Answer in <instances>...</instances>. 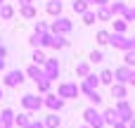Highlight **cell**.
<instances>
[{"instance_id":"1","label":"cell","mask_w":135,"mask_h":128,"mask_svg":"<svg viewBox=\"0 0 135 128\" xmlns=\"http://www.w3.org/2000/svg\"><path fill=\"white\" fill-rule=\"evenodd\" d=\"M57 95H59L62 100H78L81 88H78L76 81H62V83L57 86Z\"/></svg>"},{"instance_id":"20","label":"cell","mask_w":135,"mask_h":128,"mask_svg":"<svg viewBox=\"0 0 135 128\" xmlns=\"http://www.w3.org/2000/svg\"><path fill=\"white\" fill-rule=\"evenodd\" d=\"M112 24H114V33H126V31H128V21H126L123 17H121V19H116V17H114V19H112Z\"/></svg>"},{"instance_id":"38","label":"cell","mask_w":135,"mask_h":128,"mask_svg":"<svg viewBox=\"0 0 135 128\" xmlns=\"http://www.w3.org/2000/svg\"><path fill=\"white\" fill-rule=\"evenodd\" d=\"M112 0H95V7H102V5H109Z\"/></svg>"},{"instance_id":"10","label":"cell","mask_w":135,"mask_h":128,"mask_svg":"<svg viewBox=\"0 0 135 128\" xmlns=\"http://www.w3.org/2000/svg\"><path fill=\"white\" fill-rule=\"evenodd\" d=\"M109 90H112V97H114V100H126V97H128V88H126V83L114 81V83L109 86Z\"/></svg>"},{"instance_id":"11","label":"cell","mask_w":135,"mask_h":128,"mask_svg":"<svg viewBox=\"0 0 135 128\" xmlns=\"http://www.w3.org/2000/svg\"><path fill=\"white\" fill-rule=\"evenodd\" d=\"M131 69H133V67H128V64H123V67L114 69V81H119V83H126V86H128V78H131Z\"/></svg>"},{"instance_id":"39","label":"cell","mask_w":135,"mask_h":128,"mask_svg":"<svg viewBox=\"0 0 135 128\" xmlns=\"http://www.w3.org/2000/svg\"><path fill=\"white\" fill-rule=\"evenodd\" d=\"M112 128H128V124H123V121H116Z\"/></svg>"},{"instance_id":"29","label":"cell","mask_w":135,"mask_h":128,"mask_svg":"<svg viewBox=\"0 0 135 128\" xmlns=\"http://www.w3.org/2000/svg\"><path fill=\"white\" fill-rule=\"evenodd\" d=\"M88 62H90V64H100V62H104V55H102L100 50H93V52L88 55Z\"/></svg>"},{"instance_id":"27","label":"cell","mask_w":135,"mask_h":128,"mask_svg":"<svg viewBox=\"0 0 135 128\" xmlns=\"http://www.w3.org/2000/svg\"><path fill=\"white\" fill-rule=\"evenodd\" d=\"M100 76V83H104V86H112L114 83V71L112 69H104L102 74H97Z\"/></svg>"},{"instance_id":"18","label":"cell","mask_w":135,"mask_h":128,"mask_svg":"<svg viewBox=\"0 0 135 128\" xmlns=\"http://www.w3.org/2000/svg\"><path fill=\"white\" fill-rule=\"evenodd\" d=\"M31 119H33V112H26V114H14V126H17V128H26Z\"/></svg>"},{"instance_id":"17","label":"cell","mask_w":135,"mask_h":128,"mask_svg":"<svg viewBox=\"0 0 135 128\" xmlns=\"http://www.w3.org/2000/svg\"><path fill=\"white\" fill-rule=\"evenodd\" d=\"M19 17H24V19H36V17H38V10L33 7V2H31V5H21V7H19Z\"/></svg>"},{"instance_id":"33","label":"cell","mask_w":135,"mask_h":128,"mask_svg":"<svg viewBox=\"0 0 135 128\" xmlns=\"http://www.w3.org/2000/svg\"><path fill=\"white\" fill-rule=\"evenodd\" d=\"M40 40H43V33H38V31H33V33H31V38H28L31 48H40Z\"/></svg>"},{"instance_id":"43","label":"cell","mask_w":135,"mask_h":128,"mask_svg":"<svg viewBox=\"0 0 135 128\" xmlns=\"http://www.w3.org/2000/svg\"><path fill=\"white\" fill-rule=\"evenodd\" d=\"M2 97H5V90H2V88H0V100H2Z\"/></svg>"},{"instance_id":"8","label":"cell","mask_w":135,"mask_h":128,"mask_svg":"<svg viewBox=\"0 0 135 128\" xmlns=\"http://www.w3.org/2000/svg\"><path fill=\"white\" fill-rule=\"evenodd\" d=\"M21 107H24L26 112L38 114V112H40V107H43V97H38V95H33V93H26V95L21 97Z\"/></svg>"},{"instance_id":"49","label":"cell","mask_w":135,"mask_h":128,"mask_svg":"<svg viewBox=\"0 0 135 128\" xmlns=\"http://www.w3.org/2000/svg\"><path fill=\"white\" fill-rule=\"evenodd\" d=\"M0 40H2V38H0Z\"/></svg>"},{"instance_id":"19","label":"cell","mask_w":135,"mask_h":128,"mask_svg":"<svg viewBox=\"0 0 135 128\" xmlns=\"http://www.w3.org/2000/svg\"><path fill=\"white\" fill-rule=\"evenodd\" d=\"M126 7H128V5H126L123 0H116V2H109V10H112V14H114V17H121V14L126 12Z\"/></svg>"},{"instance_id":"47","label":"cell","mask_w":135,"mask_h":128,"mask_svg":"<svg viewBox=\"0 0 135 128\" xmlns=\"http://www.w3.org/2000/svg\"><path fill=\"white\" fill-rule=\"evenodd\" d=\"M2 2H5V0H0V5H2Z\"/></svg>"},{"instance_id":"6","label":"cell","mask_w":135,"mask_h":128,"mask_svg":"<svg viewBox=\"0 0 135 128\" xmlns=\"http://www.w3.org/2000/svg\"><path fill=\"white\" fill-rule=\"evenodd\" d=\"M97 86H100V76H97V74H93V71H90L88 76H83V78H81V83H78L81 95H85V97H88L93 90H97Z\"/></svg>"},{"instance_id":"40","label":"cell","mask_w":135,"mask_h":128,"mask_svg":"<svg viewBox=\"0 0 135 128\" xmlns=\"http://www.w3.org/2000/svg\"><path fill=\"white\" fill-rule=\"evenodd\" d=\"M17 2H19V5H31L33 0H17Z\"/></svg>"},{"instance_id":"42","label":"cell","mask_w":135,"mask_h":128,"mask_svg":"<svg viewBox=\"0 0 135 128\" xmlns=\"http://www.w3.org/2000/svg\"><path fill=\"white\" fill-rule=\"evenodd\" d=\"M5 69V57H0V71Z\"/></svg>"},{"instance_id":"34","label":"cell","mask_w":135,"mask_h":128,"mask_svg":"<svg viewBox=\"0 0 135 128\" xmlns=\"http://www.w3.org/2000/svg\"><path fill=\"white\" fill-rule=\"evenodd\" d=\"M33 31H38V33H45V31H50V24H47V21H40V19H38V21L33 24Z\"/></svg>"},{"instance_id":"24","label":"cell","mask_w":135,"mask_h":128,"mask_svg":"<svg viewBox=\"0 0 135 128\" xmlns=\"http://www.w3.org/2000/svg\"><path fill=\"white\" fill-rule=\"evenodd\" d=\"M31 59H33V64H40V67H43L47 57H45V52H43V48H33V55H31Z\"/></svg>"},{"instance_id":"46","label":"cell","mask_w":135,"mask_h":128,"mask_svg":"<svg viewBox=\"0 0 135 128\" xmlns=\"http://www.w3.org/2000/svg\"><path fill=\"white\" fill-rule=\"evenodd\" d=\"M0 128H14V126H0Z\"/></svg>"},{"instance_id":"7","label":"cell","mask_w":135,"mask_h":128,"mask_svg":"<svg viewBox=\"0 0 135 128\" xmlns=\"http://www.w3.org/2000/svg\"><path fill=\"white\" fill-rule=\"evenodd\" d=\"M26 74L21 71V69H12V71H7L5 74V78H2V83H5V88H19L26 78H24Z\"/></svg>"},{"instance_id":"2","label":"cell","mask_w":135,"mask_h":128,"mask_svg":"<svg viewBox=\"0 0 135 128\" xmlns=\"http://www.w3.org/2000/svg\"><path fill=\"white\" fill-rule=\"evenodd\" d=\"M50 31H52V33H59V36H69V33L74 31V21H71L69 17L57 14V17H55V21L50 24Z\"/></svg>"},{"instance_id":"4","label":"cell","mask_w":135,"mask_h":128,"mask_svg":"<svg viewBox=\"0 0 135 128\" xmlns=\"http://www.w3.org/2000/svg\"><path fill=\"white\" fill-rule=\"evenodd\" d=\"M114 109H116V114H119V121H123V124H128L135 116V109H133V105L128 102V97H126V100H116Z\"/></svg>"},{"instance_id":"25","label":"cell","mask_w":135,"mask_h":128,"mask_svg":"<svg viewBox=\"0 0 135 128\" xmlns=\"http://www.w3.org/2000/svg\"><path fill=\"white\" fill-rule=\"evenodd\" d=\"M81 17H83V24H85V26H93V24L97 21V14H95V10H85Z\"/></svg>"},{"instance_id":"36","label":"cell","mask_w":135,"mask_h":128,"mask_svg":"<svg viewBox=\"0 0 135 128\" xmlns=\"http://www.w3.org/2000/svg\"><path fill=\"white\" fill-rule=\"evenodd\" d=\"M26 128H45V124H43L40 119H36V116H33V119L28 121V126H26Z\"/></svg>"},{"instance_id":"50","label":"cell","mask_w":135,"mask_h":128,"mask_svg":"<svg viewBox=\"0 0 135 128\" xmlns=\"http://www.w3.org/2000/svg\"><path fill=\"white\" fill-rule=\"evenodd\" d=\"M59 128H62V126H59Z\"/></svg>"},{"instance_id":"16","label":"cell","mask_w":135,"mask_h":128,"mask_svg":"<svg viewBox=\"0 0 135 128\" xmlns=\"http://www.w3.org/2000/svg\"><path fill=\"white\" fill-rule=\"evenodd\" d=\"M59 112H50L45 119H43V124H45V128H59V124H62V116H57Z\"/></svg>"},{"instance_id":"28","label":"cell","mask_w":135,"mask_h":128,"mask_svg":"<svg viewBox=\"0 0 135 128\" xmlns=\"http://www.w3.org/2000/svg\"><path fill=\"white\" fill-rule=\"evenodd\" d=\"M109 36H112V31H97V33H95L97 45H109Z\"/></svg>"},{"instance_id":"21","label":"cell","mask_w":135,"mask_h":128,"mask_svg":"<svg viewBox=\"0 0 135 128\" xmlns=\"http://www.w3.org/2000/svg\"><path fill=\"white\" fill-rule=\"evenodd\" d=\"M0 121H2V126H14V112L12 109H2L0 112Z\"/></svg>"},{"instance_id":"32","label":"cell","mask_w":135,"mask_h":128,"mask_svg":"<svg viewBox=\"0 0 135 128\" xmlns=\"http://www.w3.org/2000/svg\"><path fill=\"white\" fill-rule=\"evenodd\" d=\"M123 64L135 67V50H123Z\"/></svg>"},{"instance_id":"12","label":"cell","mask_w":135,"mask_h":128,"mask_svg":"<svg viewBox=\"0 0 135 128\" xmlns=\"http://www.w3.org/2000/svg\"><path fill=\"white\" fill-rule=\"evenodd\" d=\"M24 74H26L31 81H36V83H38L40 78H45V74H43V67H40V64H31V67H28Z\"/></svg>"},{"instance_id":"31","label":"cell","mask_w":135,"mask_h":128,"mask_svg":"<svg viewBox=\"0 0 135 128\" xmlns=\"http://www.w3.org/2000/svg\"><path fill=\"white\" fill-rule=\"evenodd\" d=\"M88 100H90V105H93V107H100V105L104 102V97H102V95H100L97 90H93V93L88 95Z\"/></svg>"},{"instance_id":"30","label":"cell","mask_w":135,"mask_h":128,"mask_svg":"<svg viewBox=\"0 0 135 128\" xmlns=\"http://www.w3.org/2000/svg\"><path fill=\"white\" fill-rule=\"evenodd\" d=\"M36 86H38V93H50V88H52V81H50V78H40Z\"/></svg>"},{"instance_id":"13","label":"cell","mask_w":135,"mask_h":128,"mask_svg":"<svg viewBox=\"0 0 135 128\" xmlns=\"http://www.w3.org/2000/svg\"><path fill=\"white\" fill-rule=\"evenodd\" d=\"M62 7H64V2H62V0H47L45 12H47L50 17H57V14H62Z\"/></svg>"},{"instance_id":"23","label":"cell","mask_w":135,"mask_h":128,"mask_svg":"<svg viewBox=\"0 0 135 128\" xmlns=\"http://www.w3.org/2000/svg\"><path fill=\"white\" fill-rule=\"evenodd\" d=\"M12 17H14V7H12L9 2H2V5H0V19L7 21V19H12Z\"/></svg>"},{"instance_id":"41","label":"cell","mask_w":135,"mask_h":128,"mask_svg":"<svg viewBox=\"0 0 135 128\" xmlns=\"http://www.w3.org/2000/svg\"><path fill=\"white\" fill-rule=\"evenodd\" d=\"M128 128H135V116L131 119V121H128Z\"/></svg>"},{"instance_id":"35","label":"cell","mask_w":135,"mask_h":128,"mask_svg":"<svg viewBox=\"0 0 135 128\" xmlns=\"http://www.w3.org/2000/svg\"><path fill=\"white\" fill-rule=\"evenodd\" d=\"M121 17H123L128 24H133V21H135V7H126V12H123Z\"/></svg>"},{"instance_id":"3","label":"cell","mask_w":135,"mask_h":128,"mask_svg":"<svg viewBox=\"0 0 135 128\" xmlns=\"http://www.w3.org/2000/svg\"><path fill=\"white\" fill-rule=\"evenodd\" d=\"M83 121L90 128H104V119H102V112H97L93 105L83 109Z\"/></svg>"},{"instance_id":"45","label":"cell","mask_w":135,"mask_h":128,"mask_svg":"<svg viewBox=\"0 0 135 128\" xmlns=\"http://www.w3.org/2000/svg\"><path fill=\"white\" fill-rule=\"evenodd\" d=\"M81 128H90V126H88V124H83V126H81Z\"/></svg>"},{"instance_id":"9","label":"cell","mask_w":135,"mask_h":128,"mask_svg":"<svg viewBox=\"0 0 135 128\" xmlns=\"http://www.w3.org/2000/svg\"><path fill=\"white\" fill-rule=\"evenodd\" d=\"M64 102L66 100H62L57 93H45V97H43V107H47L50 112H62L64 109Z\"/></svg>"},{"instance_id":"14","label":"cell","mask_w":135,"mask_h":128,"mask_svg":"<svg viewBox=\"0 0 135 128\" xmlns=\"http://www.w3.org/2000/svg\"><path fill=\"white\" fill-rule=\"evenodd\" d=\"M95 14H97V21H112L114 14L109 10V5H102V7H95Z\"/></svg>"},{"instance_id":"48","label":"cell","mask_w":135,"mask_h":128,"mask_svg":"<svg viewBox=\"0 0 135 128\" xmlns=\"http://www.w3.org/2000/svg\"><path fill=\"white\" fill-rule=\"evenodd\" d=\"M0 126H2V121H0Z\"/></svg>"},{"instance_id":"37","label":"cell","mask_w":135,"mask_h":128,"mask_svg":"<svg viewBox=\"0 0 135 128\" xmlns=\"http://www.w3.org/2000/svg\"><path fill=\"white\" fill-rule=\"evenodd\" d=\"M128 86H133V88H135V67L131 69V78H128Z\"/></svg>"},{"instance_id":"15","label":"cell","mask_w":135,"mask_h":128,"mask_svg":"<svg viewBox=\"0 0 135 128\" xmlns=\"http://www.w3.org/2000/svg\"><path fill=\"white\" fill-rule=\"evenodd\" d=\"M102 119H104V126H114V124L119 121V114H116L114 107H107V109L102 112Z\"/></svg>"},{"instance_id":"44","label":"cell","mask_w":135,"mask_h":128,"mask_svg":"<svg viewBox=\"0 0 135 128\" xmlns=\"http://www.w3.org/2000/svg\"><path fill=\"white\" fill-rule=\"evenodd\" d=\"M85 2H90V7H93V5H95V0H85Z\"/></svg>"},{"instance_id":"26","label":"cell","mask_w":135,"mask_h":128,"mask_svg":"<svg viewBox=\"0 0 135 128\" xmlns=\"http://www.w3.org/2000/svg\"><path fill=\"white\" fill-rule=\"evenodd\" d=\"M88 74H90V62H78V64H76V76L83 78V76H88Z\"/></svg>"},{"instance_id":"22","label":"cell","mask_w":135,"mask_h":128,"mask_svg":"<svg viewBox=\"0 0 135 128\" xmlns=\"http://www.w3.org/2000/svg\"><path fill=\"white\" fill-rule=\"evenodd\" d=\"M71 10H74V14H83L85 10H90V2H85V0H74V2H71Z\"/></svg>"},{"instance_id":"5","label":"cell","mask_w":135,"mask_h":128,"mask_svg":"<svg viewBox=\"0 0 135 128\" xmlns=\"http://www.w3.org/2000/svg\"><path fill=\"white\" fill-rule=\"evenodd\" d=\"M59 71H62L59 59H57V57H47L45 64H43V74H45V78H50V81L55 83V81L59 78Z\"/></svg>"}]
</instances>
